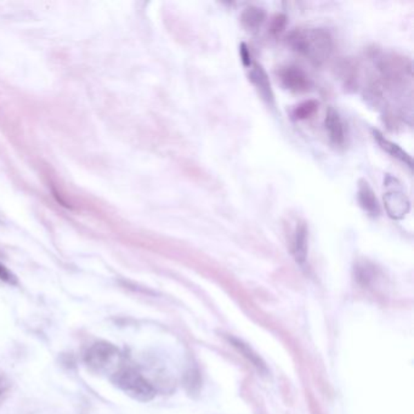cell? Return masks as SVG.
Here are the masks:
<instances>
[{
	"mask_svg": "<svg viewBox=\"0 0 414 414\" xmlns=\"http://www.w3.org/2000/svg\"><path fill=\"white\" fill-rule=\"evenodd\" d=\"M231 342H233V346L237 348L238 351H239L241 354L244 355V356H246L255 367H258L259 369L264 368V364L260 361V359H259L258 355L254 354L252 348H249L247 344H243L241 340L233 338L231 339Z\"/></svg>",
	"mask_w": 414,
	"mask_h": 414,
	"instance_id": "cell-13",
	"label": "cell"
},
{
	"mask_svg": "<svg viewBox=\"0 0 414 414\" xmlns=\"http://www.w3.org/2000/svg\"><path fill=\"white\" fill-rule=\"evenodd\" d=\"M326 130L328 132L329 139L334 145H343L345 141V132H344L343 121L339 117L338 112L333 108H329L324 121Z\"/></svg>",
	"mask_w": 414,
	"mask_h": 414,
	"instance_id": "cell-8",
	"label": "cell"
},
{
	"mask_svg": "<svg viewBox=\"0 0 414 414\" xmlns=\"http://www.w3.org/2000/svg\"><path fill=\"white\" fill-rule=\"evenodd\" d=\"M289 46L299 54L308 57L316 63H322L328 59L333 41L327 30L322 28H305L295 30L289 34Z\"/></svg>",
	"mask_w": 414,
	"mask_h": 414,
	"instance_id": "cell-1",
	"label": "cell"
},
{
	"mask_svg": "<svg viewBox=\"0 0 414 414\" xmlns=\"http://www.w3.org/2000/svg\"><path fill=\"white\" fill-rule=\"evenodd\" d=\"M250 81H253L254 86L258 88L259 92L264 99H266L268 101H273V94L271 84L268 81L266 72L264 71L262 67L254 66V68L250 71Z\"/></svg>",
	"mask_w": 414,
	"mask_h": 414,
	"instance_id": "cell-10",
	"label": "cell"
},
{
	"mask_svg": "<svg viewBox=\"0 0 414 414\" xmlns=\"http://www.w3.org/2000/svg\"><path fill=\"white\" fill-rule=\"evenodd\" d=\"M121 351L116 345L102 340L91 345L86 351L84 361L91 372L111 374L112 377L118 369H121L118 367L121 364Z\"/></svg>",
	"mask_w": 414,
	"mask_h": 414,
	"instance_id": "cell-3",
	"label": "cell"
},
{
	"mask_svg": "<svg viewBox=\"0 0 414 414\" xmlns=\"http://www.w3.org/2000/svg\"><path fill=\"white\" fill-rule=\"evenodd\" d=\"M111 380L124 394L140 402H148L156 396V391L151 383L135 369H118L112 375Z\"/></svg>",
	"mask_w": 414,
	"mask_h": 414,
	"instance_id": "cell-2",
	"label": "cell"
},
{
	"mask_svg": "<svg viewBox=\"0 0 414 414\" xmlns=\"http://www.w3.org/2000/svg\"><path fill=\"white\" fill-rule=\"evenodd\" d=\"M373 137L375 139V141L378 142L380 148H383L385 152H388L390 156L399 159L400 162H402L406 166H408L409 168H412V158L399 145L390 141L383 134H380L377 130H373Z\"/></svg>",
	"mask_w": 414,
	"mask_h": 414,
	"instance_id": "cell-9",
	"label": "cell"
},
{
	"mask_svg": "<svg viewBox=\"0 0 414 414\" xmlns=\"http://www.w3.org/2000/svg\"><path fill=\"white\" fill-rule=\"evenodd\" d=\"M283 86L294 92L308 90L310 81L306 73L297 66H286L278 71Z\"/></svg>",
	"mask_w": 414,
	"mask_h": 414,
	"instance_id": "cell-5",
	"label": "cell"
},
{
	"mask_svg": "<svg viewBox=\"0 0 414 414\" xmlns=\"http://www.w3.org/2000/svg\"><path fill=\"white\" fill-rule=\"evenodd\" d=\"M357 198L361 207L364 208L366 212L368 213L372 217H378L380 213V206H379L378 199L374 195L372 187L364 180H361L359 185V191H357Z\"/></svg>",
	"mask_w": 414,
	"mask_h": 414,
	"instance_id": "cell-7",
	"label": "cell"
},
{
	"mask_svg": "<svg viewBox=\"0 0 414 414\" xmlns=\"http://www.w3.org/2000/svg\"><path fill=\"white\" fill-rule=\"evenodd\" d=\"M318 102L315 100L304 101L293 110V117L295 119H306L317 111Z\"/></svg>",
	"mask_w": 414,
	"mask_h": 414,
	"instance_id": "cell-12",
	"label": "cell"
},
{
	"mask_svg": "<svg viewBox=\"0 0 414 414\" xmlns=\"http://www.w3.org/2000/svg\"><path fill=\"white\" fill-rule=\"evenodd\" d=\"M239 55L242 59L243 65L246 67H249L252 65V56H250V51L248 49V46L242 43L241 44V49H239Z\"/></svg>",
	"mask_w": 414,
	"mask_h": 414,
	"instance_id": "cell-16",
	"label": "cell"
},
{
	"mask_svg": "<svg viewBox=\"0 0 414 414\" xmlns=\"http://www.w3.org/2000/svg\"><path fill=\"white\" fill-rule=\"evenodd\" d=\"M292 252L297 263L304 265L308 258V228L304 222H300L294 233Z\"/></svg>",
	"mask_w": 414,
	"mask_h": 414,
	"instance_id": "cell-6",
	"label": "cell"
},
{
	"mask_svg": "<svg viewBox=\"0 0 414 414\" xmlns=\"http://www.w3.org/2000/svg\"><path fill=\"white\" fill-rule=\"evenodd\" d=\"M9 389V383L6 379L0 378V396L6 393V390Z\"/></svg>",
	"mask_w": 414,
	"mask_h": 414,
	"instance_id": "cell-17",
	"label": "cell"
},
{
	"mask_svg": "<svg viewBox=\"0 0 414 414\" xmlns=\"http://www.w3.org/2000/svg\"><path fill=\"white\" fill-rule=\"evenodd\" d=\"M286 20L287 19H286V16L284 15L275 16L273 22H271V32H273V33L282 32L284 30V27H286V22H287Z\"/></svg>",
	"mask_w": 414,
	"mask_h": 414,
	"instance_id": "cell-15",
	"label": "cell"
},
{
	"mask_svg": "<svg viewBox=\"0 0 414 414\" xmlns=\"http://www.w3.org/2000/svg\"><path fill=\"white\" fill-rule=\"evenodd\" d=\"M384 185L388 188L384 193L385 210L394 220L404 219L411 209V202L402 190V185L396 177L390 175L385 179Z\"/></svg>",
	"mask_w": 414,
	"mask_h": 414,
	"instance_id": "cell-4",
	"label": "cell"
},
{
	"mask_svg": "<svg viewBox=\"0 0 414 414\" xmlns=\"http://www.w3.org/2000/svg\"><path fill=\"white\" fill-rule=\"evenodd\" d=\"M265 19H266L265 11L258 6H249L241 15L243 27H246L249 30H258L259 27L263 25Z\"/></svg>",
	"mask_w": 414,
	"mask_h": 414,
	"instance_id": "cell-11",
	"label": "cell"
},
{
	"mask_svg": "<svg viewBox=\"0 0 414 414\" xmlns=\"http://www.w3.org/2000/svg\"><path fill=\"white\" fill-rule=\"evenodd\" d=\"M0 279L11 286L17 284V277L11 273L9 268H6V265H3L1 263H0Z\"/></svg>",
	"mask_w": 414,
	"mask_h": 414,
	"instance_id": "cell-14",
	"label": "cell"
}]
</instances>
